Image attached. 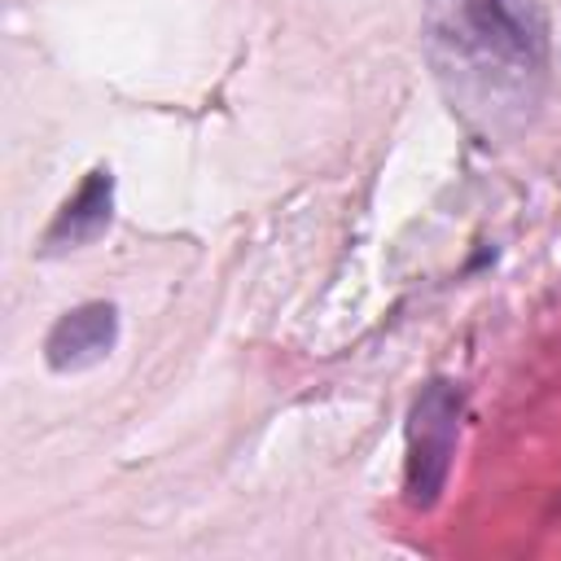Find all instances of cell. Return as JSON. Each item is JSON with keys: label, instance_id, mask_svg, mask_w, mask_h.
Masks as SVG:
<instances>
[{"label": "cell", "instance_id": "cell-1", "mask_svg": "<svg viewBox=\"0 0 561 561\" xmlns=\"http://www.w3.org/2000/svg\"><path fill=\"white\" fill-rule=\"evenodd\" d=\"M438 75L469 110L500 118L535 105L548 75V18L539 0H425Z\"/></svg>", "mask_w": 561, "mask_h": 561}, {"label": "cell", "instance_id": "cell-2", "mask_svg": "<svg viewBox=\"0 0 561 561\" xmlns=\"http://www.w3.org/2000/svg\"><path fill=\"white\" fill-rule=\"evenodd\" d=\"M460 416H465L460 381L434 377L412 399V412H408V465H403V491H408L412 508H434L438 504V495L447 486V473H451Z\"/></svg>", "mask_w": 561, "mask_h": 561}, {"label": "cell", "instance_id": "cell-3", "mask_svg": "<svg viewBox=\"0 0 561 561\" xmlns=\"http://www.w3.org/2000/svg\"><path fill=\"white\" fill-rule=\"evenodd\" d=\"M118 342V307L114 302H79L66 311L48 337H44V359L53 373H79L101 364Z\"/></svg>", "mask_w": 561, "mask_h": 561}, {"label": "cell", "instance_id": "cell-4", "mask_svg": "<svg viewBox=\"0 0 561 561\" xmlns=\"http://www.w3.org/2000/svg\"><path fill=\"white\" fill-rule=\"evenodd\" d=\"M114 219V175L105 167L88 171L83 184L75 188V197H66V206L57 210V219L44 232V250L48 254H66L79 250L88 241H96Z\"/></svg>", "mask_w": 561, "mask_h": 561}]
</instances>
